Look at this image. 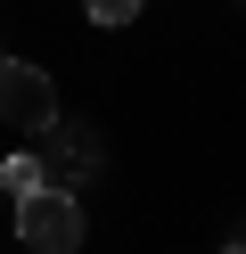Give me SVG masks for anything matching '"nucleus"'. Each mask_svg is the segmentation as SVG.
<instances>
[{
  "label": "nucleus",
  "mask_w": 246,
  "mask_h": 254,
  "mask_svg": "<svg viewBox=\"0 0 246 254\" xmlns=\"http://www.w3.org/2000/svg\"><path fill=\"white\" fill-rule=\"evenodd\" d=\"M82 8H90L98 25H131V17H140V0H82Z\"/></svg>",
  "instance_id": "obj_4"
},
{
  "label": "nucleus",
  "mask_w": 246,
  "mask_h": 254,
  "mask_svg": "<svg viewBox=\"0 0 246 254\" xmlns=\"http://www.w3.org/2000/svg\"><path fill=\"white\" fill-rule=\"evenodd\" d=\"M222 254H246V238H238V246H222Z\"/></svg>",
  "instance_id": "obj_5"
},
{
  "label": "nucleus",
  "mask_w": 246,
  "mask_h": 254,
  "mask_svg": "<svg viewBox=\"0 0 246 254\" xmlns=\"http://www.w3.org/2000/svg\"><path fill=\"white\" fill-rule=\"evenodd\" d=\"M0 123L25 131V139L58 131V82L41 66H25V58H0Z\"/></svg>",
  "instance_id": "obj_2"
},
{
  "label": "nucleus",
  "mask_w": 246,
  "mask_h": 254,
  "mask_svg": "<svg viewBox=\"0 0 246 254\" xmlns=\"http://www.w3.org/2000/svg\"><path fill=\"white\" fill-rule=\"evenodd\" d=\"M0 58H8V50H0Z\"/></svg>",
  "instance_id": "obj_7"
},
{
  "label": "nucleus",
  "mask_w": 246,
  "mask_h": 254,
  "mask_svg": "<svg viewBox=\"0 0 246 254\" xmlns=\"http://www.w3.org/2000/svg\"><path fill=\"white\" fill-rule=\"evenodd\" d=\"M41 181H49V172L33 164V156H8V189H16V197H33V189H41Z\"/></svg>",
  "instance_id": "obj_3"
},
{
  "label": "nucleus",
  "mask_w": 246,
  "mask_h": 254,
  "mask_svg": "<svg viewBox=\"0 0 246 254\" xmlns=\"http://www.w3.org/2000/svg\"><path fill=\"white\" fill-rule=\"evenodd\" d=\"M238 238H246V221H238Z\"/></svg>",
  "instance_id": "obj_6"
},
{
  "label": "nucleus",
  "mask_w": 246,
  "mask_h": 254,
  "mask_svg": "<svg viewBox=\"0 0 246 254\" xmlns=\"http://www.w3.org/2000/svg\"><path fill=\"white\" fill-rule=\"evenodd\" d=\"M16 238H25L33 254H82V197L41 181L25 205H16Z\"/></svg>",
  "instance_id": "obj_1"
}]
</instances>
